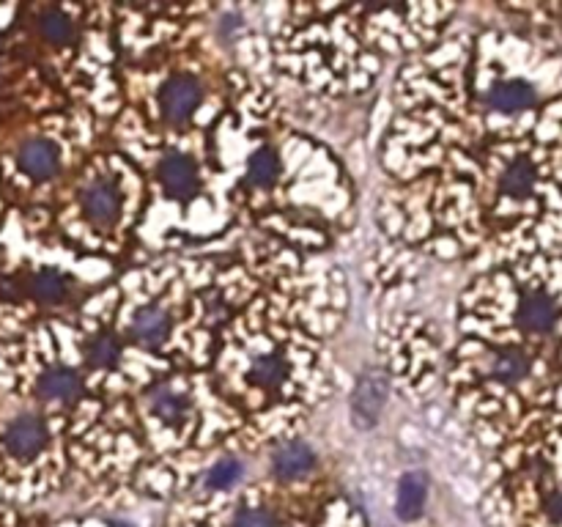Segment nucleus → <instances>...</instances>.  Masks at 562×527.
Here are the masks:
<instances>
[{"mask_svg":"<svg viewBox=\"0 0 562 527\" xmlns=\"http://www.w3.org/2000/svg\"><path fill=\"white\" fill-rule=\"evenodd\" d=\"M242 360L239 382L250 396H283L297 379V346L286 338L261 335L258 341H250Z\"/></svg>","mask_w":562,"mask_h":527,"instance_id":"obj_1","label":"nucleus"},{"mask_svg":"<svg viewBox=\"0 0 562 527\" xmlns=\"http://www.w3.org/2000/svg\"><path fill=\"white\" fill-rule=\"evenodd\" d=\"M77 215L85 231L110 237L127 215V190L113 171H94L77 190Z\"/></svg>","mask_w":562,"mask_h":527,"instance_id":"obj_2","label":"nucleus"},{"mask_svg":"<svg viewBox=\"0 0 562 527\" xmlns=\"http://www.w3.org/2000/svg\"><path fill=\"white\" fill-rule=\"evenodd\" d=\"M143 415L151 420V426L168 434H184L195 426L198 404L184 385V379H162L154 388L146 390L140 398Z\"/></svg>","mask_w":562,"mask_h":527,"instance_id":"obj_3","label":"nucleus"},{"mask_svg":"<svg viewBox=\"0 0 562 527\" xmlns=\"http://www.w3.org/2000/svg\"><path fill=\"white\" fill-rule=\"evenodd\" d=\"M510 324L524 338H535V341L552 338L562 324V300L549 286L530 283L513 300Z\"/></svg>","mask_w":562,"mask_h":527,"instance_id":"obj_4","label":"nucleus"},{"mask_svg":"<svg viewBox=\"0 0 562 527\" xmlns=\"http://www.w3.org/2000/svg\"><path fill=\"white\" fill-rule=\"evenodd\" d=\"M543 184V165L538 154L516 149L502 154L494 168V193L502 206H524L538 198Z\"/></svg>","mask_w":562,"mask_h":527,"instance_id":"obj_5","label":"nucleus"},{"mask_svg":"<svg viewBox=\"0 0 562 527\" xmlns=\"http://www.w3.org/2000/svg\"><path fill=\"white\" fill-rule=\"evenodd\" d=\"M203 99H206L203 77L190 69H176L157 88V113L168 130H184L203 108Z\"/></svg>","mask_w":562,"mask_h":527,"instance_id":"obj_6","label":"nucleus"},{"mask_svg":"<svg viewBox=\"0 0 562 527\" xmlns=\"http://www.w3.org/2000/svg\"><path fill=\"white\" fill-rule=\"evenodd\" d=\"M118 333L143 352H165L176 333V313L165 300L140 302L127 313L124 330Z\"/></svg>","mask_w":562,"mask_h":527,"instance_id":"obj_7","label":"nucleus"},{"mask_svg":"<svg viewBox=\"0 0 562 527\" xmlns=\"http://www.w3.org/2000/svg\"><path fill=\"white\" fill-rule=\"evenodd\" d=\"M535 371V355L532 349L521 344H499L486 349L480 355L478 374L491 388L516 390L521 388Z\"/></svg>","mask_w":562,"mask_h":527,"instance_id":"obj_8","label":"nucleus"},{"mask_svg":"<svg viewBox=\"0 0 562 527\" xmlns=\"http://www.w3.org/2000/svg\"><path fill=\"white\" fill-rule=\"evenodd\" d=\"M157 182H160V190L165 198L176 201V204H190L201 195L203 187V176L201 168L195 157H190L187 151H176L168 149L157 162Z\"/></svg>","mask_w":562,"mask_h":527,"instance_id":"obj_9","label":"nucleus"},{"mask_svg":"<svg viewBox=\"0 0 562 527\" xmlns=\"http://www.w3.org/2000/svg\"><path fill=\"white\" fill-rule=\"evenodd\" d=\"M53 445L50 420L36 412H25L11 420L3 431V448L14 462H36Z\"/></svg>","mask_w":562,"mask_h":527,"instance_id":"obj_10","label":"nucleus"},{"mask_svg":"<svg viewBox=\"0 0 562 527\" xmlns=\"http://www.w3.org/2000/svg\"><path fill=\"white\" fill-rule=\"evenodd\" d=\"M538 88L527 77H499L491 86L483 88V108L491 116H524L538 105Z\"/></svg>","mask_w":562,"mask_h":527,"instance_id":"obj_11","label":"nucleus"},{"mask_svg":"<svg viewBox=\"0 0 562 527\" xmlns=\"http://www.w3.org/2000/svg\"><path fill=\"white\" fill-rule=\"evenodd\" d=\"M124 352H127V341L121 338L118 330L113 327H96L83 338V357L85 371L91 374H113L124 366Z\"/></svg>","mask_w":562,"mask_h":527,"instance_id":"obj_12","label":"nucleus"},{"mask_svg":"<svg viewBox=\"0 0 562 527\" xmlns=\"http://www.w3.org/2000/svg\"><path fill=\"white\" fill-rule=\"evenodd\" d=\"M319 467V456L305 440H286L272 451V473L283 484H297Z\"/></svg>","mask_w":562,"mask_h":527,"instance_id":"obj_13","label":"nucleus"},{"mask_svg":"<svg viewBox=\"0 0 562 527\" xmlns=\"http://www.w3.org/2000/svg\"><path fill=\"white\" fill-rule=\"evenodd\" d=\"M85 382L83 374L72 366H50L44 368L39 379H36V398H42L47 404H75L83 398Z\"/></svg>","mask_w":562,"mask_h":527,"instance_id":"obj_14","label":"nucleus"},{"mask_svg":"<svg viewBox=\"0 0 562 527\" xmlns=\"http://www.w3.org/2000/svg\"><path fill=\"white\" fill-rule=\"evenodd\" d=\"M17 165L33 182H50L61 171V151L50 138H33L22 143Z\"/></svg>","mask_w":562,"mask_h":527,"instance_id":"obj_15","label":"nucleus"},{"mask_svg":"<svg viewBox=\"0 0 562 527\" xmlns=\"http://www.w3.org/2000/svg\"><path fill=\"white\" fill-rule=\"evenodd\" d=\"M387 379L373 371L368 377L362 379L360 388L354 393V401H351V415H354V423L360 429H371L376 418L382 415L384 404H387Z\"/></svg>","mask_w":562,"mask_h":527,"instance_id":"obj_16","label":"nucleus"},{"mask_svg":"<svg viewBox=\"0 0 562 527\" xmlns=\"http://www.w3.org/2000/svg\"><path fill=\"white\" fill-rule=\"evenodd\" d=\"M25 289H28V294H31L39 305L58 308V305H64V302L75 294V283H72L69 275H64L61 269L44 267L39 269V272H33L31 278H28V283H25Z\"/></svg>","mask_w":562,"mask_h":527,"instance_id":"obj_17","label":"nucleus"},{"mask_svg":"<svg viewBox=\"0 0 562 527\" xmlns=\"http://www.w3.org/2000/svg\"><path fill=\"white\" fill-rule=\"evenodd\" d=\"M280 173H283V162L275 146H258L244 165V184L253 193H266L280 182Z\"/></svg>","mask_w":562,"mask_h":527,"instance_id":"obj_18","label":"nucleus"},{"mask_svg":"<svg viewBox=\"0 0 562 527\" xmlns=\"http://www.w3.org/2000/svg\"><path fill=\"white\" fill-rule=\"evenodd\" d=\"M425 500H428V475L414 470L406 473L398 484V495H395V514L403 522H414L423 517Z\"/></svg>","mask_w":562,"mask_h":527,"instance_id":"obj_19","label":"nucleus"},{"mask_svg":"<svg viewBox=\"0 0 562 527\" xmlns=\"http://www.w3.org/2000/svg\"><path fill=\"white\" fill-rule=\"evenodd\" d=\"M39 33L47 44L53 47H66L77 39V25L75 20L69 17V9L64 6H47L39 14Z\"/></svg>","mask_w":562,"mask_h":527,"instance_id":"obj_20","label":"nucleus"},{"mask_svg":"<svg viewBox=\"0 0 562 527\" xmlns=\"http://www.w3.org/2000/svg\"><path fill=\"white\" fill-rule=\"evenodd\" d=\"M244 475V462L242 459H236V456H223V459H217V462L206 470L203 475V489H209V492H225V489H231L242 481Z\"/></svg>","mask_w":562,"mask_h":527,"instance_id":"obj_21","label":"nucleus"},{"mask_svg":"<svg viewBox=\"0 0 562 527\" xmlns=\"http://www.w3.org/2000/svg\"><path fill=\"white\" fill-rule=\"evenodd\" d=\"M231 527H277V514L266 503H244L234 511Z\"/></svg>","mask_w":562,"mask_h":527,"instance_id":"obj_22","label":"nucleus"},{"mask_svg":"<svg viewBox=\"0 0 562 527\" xmlns=\"http://www.w3.org/2000/svg\"><path fill=\"white\" fill-rule=\"evenodd\" d=\"M541 506H543V514H546V519H549L552 525L562 527V484L549 486V489L543 492Z\"/></svg>","mask_w":562,"mask_h":527,"instance_id":"obj_23","label":"nucleus"},{"mask_svg":"<svg viewBox=\"0 0 562 527\" xmlns=\"http://www.w3.org/2000/svg\"><path fill=\"white\" fill-rule=\"evenodd\" d=\"M25 527H39V525H25Z\"/></svg>","mask_w":562,"mask_h":527,"instance_id":"obj_24","label":"nucleus"}]
</instances>
